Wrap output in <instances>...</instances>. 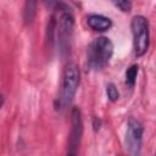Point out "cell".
I'll list each match as a JSON object with an SVG mask.
<instances>
[{
  "label": "cell",
  "mask_w": 156,
  "mask_h": 156,
  "mask_svg": "<svg viewBox=\"0 0 156 156\" xmlns=\"http://www.w3.org/2000/svg\"><path fill=\"white\" fill-rule=\"evenodd\" d=\"M58 15H55V44L62 57L67 56L71 51L73 32H74V17L71 9L65 2H56Z\"/></svg>",
  "instance_id": "cell-1"
},
{
  "label": "cell",
  "mask_w": 156,
  "mask_h": 156,
  "mask_svg": "<svg viewBox=\"0 0 156 156\" xmlns=\"http://www.w3.org/2000/svg\"><path fill=\"white\" fill-rule=\"evenodd\" d=\"M139 73V66L136 63L130 65L126 71V84L130 88H133L136 83V77Z\"/></svg>",
  "instance_id": "cell-9"
},
{
  "label": "cell",
  "mask_w": 156,
  "mask_h": 156,
  "mask_svg": "<svg viewBox=\"0 0 156 156\" xmlns=\"http://www.w3.org/2000/svg\"><path fill=\"white\" fill-rule=\"evenodd\" d=\"M66 156H77L76 152H71V151H67V155Z\"/></svg>",
  "instance_id": "cell-13"
},
{
  "label": "cell",
  "mask_w": 156,
  "mask_h": 156,
  "mask_svg": "<svg viewBox=\"0 0 156 156\" xmlns=\"http://www.w3.org/2000/svg\"><path fill=\"white\" fill-rule=\"evenodd\" d=\"M106 95H107L108 100L112 101V102H115L119 99V91H118L117 87L113 83H108L106 85Z\"/></svg>",
  "instance_id": "cell-10"
},
{
  "label": "cell",
  "mask_w": 156,
  "mask_h": 156,
  "mask_svg": "<svg viewBox=\"0 0 156 156\" xmlns=\"http://www.w3.org/2000/svg\"><path fill=\"white\" fill-rule=\"evenodd\" d=\"M130 29L133 34V49L136 57L146 54L150 45V24L145 16L136 15L132 18Z\"/></svg>",
  "instance_id": "cell-4"
},
{
  "label": "cell",
  "mask_w": 156,
  "mask_h": 156,
  "mask_svg": "<svg viewBox=\"0 0 156 156\" xmlns=\"http://www.w3.org/2000/svg\"><path fill=\"white\" fill-rule=\"evenodd\" d=\"M113 55V43L107 37L95 38L87 50V63L91 69L104 68Z\"/></svg>",
  "instance_id": "cell-3"
},
{
  "label": "cell",
  "mask_w": 156,
  "mask_h": 156,
  "mask_svg": "<svg viewBox=\"0 0 156 156\" xmlns=\"http://www.w3.org/2000/svg\"><path fill=\"white\" fill-rule=\"evenodd\" d=\"M87 24L93 30L105 32V30H108L112 27V21H111V18H108L104 15L91 13L87 17Z\"/></svg>",
  "instance_id": "cell-7"
},
{
  "label": "cell",
  "mask_w": 156,
  "mask_h": 156,
  "mask_svg": "<svg viewBox=\"0 0 156 156\" xmlns=\"http://www.w3.org/2000/svg\"><path fill=\"white\" fill-rule=\"evenodd\" d=\"M79 87V68L76 63L69 62L66 65L63 73H62V82H61V91L57 98L56 108L57 110H65L68 107L78 90Z\"/></svg>",
  "instance_id": "cell-2"
},
{
  "label": "cell",
  "mask_w": 156,
  "mask_h": 156,
  "mask_svg": "<svg viewBox=\"0 0 156 156\" xmlns=\"http://www.w3.org/2000/svg\"><path fill=\"white\" fill-rule=\"evenodd\" d=\"M37 15V1H26L23 6V20L26 23H30Z\"/></svg>",
  "instance_id": "cell-8"
},
{
  "label": "cell",
  "mask_w": 156,
  "mask_h": 156,
  "mask_svg": "<svg viewBox=\"0 0 156 156\" xmlns=\"http://www.w3.org/2000/svg\"><path fill=\"white\" fill-rule=\"evenodd\" d=\"M143 136H144L143 123L138 118L130 116L127 122V130L124 138V147L128 156H141Z\"/></svg>",
  "instance_id": "cell-5"
},
{
  "label": "cell",
  "mask_w": 156,
  "mask_h": 156,
  "mask_svg": "<svg viewBox=\"0 0 156 156\" xmlns=\"http://www.w3.org/2000/svg\"><path fill=\"white\" fill-rule=\"evenodd\" d=\"M154 156H156V150H155V152H154Z\"/></svg>",
  "instance_id": "cell-14"
},
{
  "label": "cell",
  "mask_w": 156,
  "mask_h": 156,
  "mask_svg": "<svg viewBox=\"0 0 156 156\" xmlns=\"http://www.w3.org/2000/svg\"><path fill=\"white\" fill-rule=\"evenodd\" d=\"M113 5L116 7H118L121 11L123 12H129L132 10V2L129 0H118V1H113Z\"/></svg>",
  "instance_id": "cell-11"
},
{
  "label": "cell",
  "mask_w": 156,
  "mask_h": 156,
  "mask_svg": "<svg viewBox=\"0 0 156 156\" xmlns=\"http://www.w3.org/2000/svg\"><path fill=\"white\" fill-rule=\"evenodd\" d=\"M100 124H101L100 119H98V122H96V117H94V129H95V130L100 128Z\"/></svg>",
  "instance_id": "cell-12"
},
{
  "label": "cell",
  "mask_w": 156,
  "mask_h": 156,
  "mask_svg": "<svg viewBox=\"0 0 156 156\" xmlns=\"http://www.w3.org/2000/svg\"><path fill=\"white\" fill-rule=\"evenodd\" d=\"M82 135H83L82 113L78 107H73L71 112V132L68 136V151L77 154L82 140Z\"/></svg>",
  "instance_id": "cell-6"
}]
</instances>
